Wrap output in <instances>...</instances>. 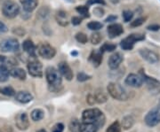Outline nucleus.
I'll return each instance as SVG.
<instances>
[{
  "mask_svg": "<svg viewBox=\"0 0 160 132\" xmlns=\"http://www.w3.org/2000/svg\"><path fill=\"white\" fill-rule=\"evenodd\" d=\"M82 120L84 122H93L101 128L104 125L106 119L101 110L98 108H90L83 112Z\"/></svg>",
  "mask_w": 160,
  "mask_h": 132,
  "instance_id": "obj_1",
  "label": "nucleus"
},
{
  "mask_svg": "<svg viewBox=\"0 0 160 132\" xmlns=\"http://www.w3.org/2000/svg\"><path fill=\"white\" fill-rule=\"evenodd\" d=\"M93 96H94V98H95V101H96V103L103 104L107 101V97H106V95L103 93L102 91L98 90L97 92L94 93V95H93Z\"/></svg>",
  "mask_w": 160,
  "mask_h": 132,
  "instance_id": "obj_28",
  "label": "nucleus"
},
{
  "mask_svg": "<svg viewBox=\"0 0 160 132\" xmlns=\"http://www.w3.org/2000/svg\"><path fill=\"white\" fill-rule=\"evenodd\" d=\"M58 71L60 72V74L63 76L64 78H66V80L71 81L73 79V71L71 70L69 64L66 62H61L58 64Z\"/></svg>",
  "mask_w": 160,
  "mask_h": 132,
  "instance_id": "obj_14",
  "label": "nucleus"
},
{
  "mask_svg": "<svg viewBox=\"0 0 160 132\" xmlns=\"http://www.w3.org/2000/svg\"><path fill=\"white\" fill-rule=\"evenodd\" d=\"M94 4H99V5H105V0H87L86 5L87 6H92Z\"/></svg>",
  "mask_w": 160,
  "mask_h": 132,
  "instance_id": "obj_41",
  "label": "nucleus"
},
{
  "mask_svg": "<svg viewBox=\"0 0 160 132\" xmlns=\"http://www.w3.org/2000/svg\"><path fill=\"white\" fill-rule=\"evenodd\" d=\"M117 49V45L115 44H111V43H104L102 47L100 48V52H111L115 51Z\"/></svg>",
  "mask_w": 160,
  "mask_h": 132,
  "instance_id": "obj_29",
  "label": "nucleus"
},
{
  "mask_svg": "<svg viewBox=\"0 0 160 132\" xmlns=\"http://www.w3.org/2000/svg\"><path fill=\"white\" fill-rule=\"evenodd\" d=\"M122 127L118 121H114L109 126V128L106 130V132H121Z\"/></svg>",
  "mask_w": 160,
  "mask_h": 132,
  "instance_id": "obj_33",
  "label": "nucleus"
},
{
  "mask_svg": "<svg viewBox=\"0 0 160 132\" xmlns=\"http://www.w3.org/2000/svg\"><path fill=\"white\" fill-rule=\"evenodd\" d=\"M118 19V17L116 16V15H113V14H111V15H109V17L107 18L106 20H105V21L106 22H112V21H115L116 20Z\"/></svg>",
  "mask_w": 160,
  "mask_h": 132,
  "instance_id": "obj_49",
  "label": "nucleus"
},
{
  "mask_svg": "<svg viewBox=\"0 0 160 132\" xmlns=\"http://www.w3.org/2000/svg\"><path fill=\"white\" fill-rule=\"evenodd\" d=\"M14 98L15 100L20 102L22 104H27L32 101L33 99V96L28 92H19L14 95Z\"/></svg>",
  "mask_w": 160,
  "mask_h": 132,
  "instance_id": "obj_17",
  "label": "nucleus"
},
{
  "mask_svg": "<svg viewBox=\"0 0 160 132\" xmlns=\"http://www.w3.org/2000/svg\"><path fill=\"white\" fill-rule=\"evenodd\" d=\"M102 24L99 21H90L87 24V28L92 30V31H98V30L102 29Z\"/></svg>",
  "mask_w": 160,
  "mask_h": 132,
  "instance_id": "obj_34",
  "label": "nucleus"
},
{
  "mask_svg": "<svg viewBox=\"0 0 160 132\" xmlns=\"http://www.w3.org/2000/svg\"><path fill=\"white\" fill-rule=\"evenodd\" d=\"M123 60H124L123 55L120 52H116L109 57V60H108V66L110 69L116 70L119 68Z\"/></svg>",
  "mask_w": 160,
  "mask_h": 132,
  "instance_id": "obj_15",
  "label": "nucleus"
},
{
  "mask_svg": "<svg viewBox=\"0 0 160 132\" xmlns=\"http://www.w3.org/2000/svg\"><path fill=\"white\" fill-rule=\"evenodd\" d=\"M140 55L142 56L143 59H145L147 62L150 64H156L159 61L160 57L157 52H153L149 49H141L139 51Z\"/></svg>",
  "mask_w": 160,
  "mask_h": 132,
  "instance_id": "obj_11",
  "label": "nucleus"
},
{
  "mask_svg": "<svg viewBox=\"0 0 160 132\" xmlns=\"http://www.w3.org/2000/svg\"><path fill=\"white\" fill-rule=\"evenodd\" d=\"M125 82H126V85L132 87V88H140L143 84V79L140 75L130 74V75H127Z\"/></svg>",
  "mask_w": 160,
  "mask_h": 132,
  "instance_id": "obj_13",
  "label": "nucleus"
},
{
  "mask_svg": "<svg viewBox=\"0 0 160 132\" xmlns=\"http://www.w3.org/2000/svg\"><path fill=\"white\" fill-rule=\"evenodd\" d=\"M144 121L149 127H154L160 123V105L149 111L145 116Z\"/></svg>",
  "mask_w": 160,
  "mask_h": 132,
  "instance_id": "obj_8",
  "label": "nucleus"
},
{
  "mask_svg": "<svg viewBox=\"0 0 160 132\" xmlns=\"http://www.w3.org/2000/svg\"><path fill=\"white\" fill-rule=\"evenodd\" d=\"M55 20L59 25H61L62 27H66L69 25V21H68V14L66 12L58 11L55 14Z\"/></svg>",
  "mask_w": 160,
  "mask_h": 132,
  "instance_id": "obj_20",
  "label": "nucleus"
},
{
  "mask_svg": "<svg viewBox=\"0 0 160 132\" xmlns=\"http://www.w3.org/2000/svg\"><path fill=\"white\" fill-rule=\"evenodd\" d=\"M77 78H78V82H86V81L87 80H90L92 78V76L86 74L85 72H79V73L78 74Z\"/></svg>",
  "mask_w": 160,
  "mask_h": 132,
  "instance_id": "obj_38",
  "label": "nucleus"
},
{
  "mask_svg": "<svg viewBox=\"0 0 160 132\" xmlns=\"http://www.w3.org/2000/svg\"><path fill=\"white\" fill-rule=\"evenodd\" d=\"M49 14V9L46 7V6H43L42 8H40L39 11L38 12V16L40 18V19H46L47 16Z\"/></svg>",
  "mask_w": 160,
  "mask_h": 132,
  "instance_id": "obj_36",
  "label": "nucleus"
},
{
  "mask_svg": "<svg viewBox=\"0 0 160 132\" xmlns=\"http://www.w3.org/2000/svg\"><path fill=\"white\" fill-rule=\"evenodd\" d=\"M158 105H160V100H159V103H158Z\"/></svg>",
  "mask_w": 160,
  "mask_h": 132,
  "instance_id": "obj_54",
  "label": "nucleus"
},
{
  "mask_svg": "<svg viewBox=\"0 0 160 132\" xmlns=\"http://www.w3.org/2000/svg\"><path fill=\"white\" fill-rule=\"evenodd\" d=\"M7 31H8V28L6 27V24L0 21V35L5 34Z\"/></svg>",
  "mask_w": 160,
  "mask_h": 132,
  "instance_id": "obj_46",
  "label": "nucleus"
},
{
  "mask_svg": "<svg viewBox=\"0 0 160 132\" xmlns=\"http://www.w3.org/2000/svg\"><path fill=\"white\" fill-rule=\"evenodd\" d=\"M29 74L33 77H42L43 76V66L38 60H31L28 63Z\"/></svg>",
  "mask_w": 160,
  "mask_h": 132,
  "instance_id": "obj_10",
  "label": "nucleus"
},
{
  "mask_svg": "<svg viewBox=\"0 0 160 132\" xmlns=\"http://www.w3.org/2000/svg\"><path fill=\"white\" fill-rule=\"evenodd\" d=\"M0 132H12V128L10 125H3L0 128Z\"/></svg>",
  "mask_w": 160,
  "mask_h": 132,
  "instance_id": "obj_48",
  "label": "nucleus"
},
{
  "mask_svg": "<svg viewBox=\"0 0 160 132\" xmlns=\"http://www.w3.org/2000/svg\"><path fill=\"white\" fill-rule=\"evenodd\" d=\"M93 12H94V14L98 16V17H102L103 14H104V11H103V9H102L101 7H97V8H95L94 10H93Z\"/></svg>",
  "mask_w": 160,
  "mask_h": 132,
  "instance_id": "obj_45",
  "label": "nucleus"
},
{
  "mask_svg": "<svg viewBox=\"0 0 160 132\" xmlns=\"http://www.w3.org/2000/svg\"><path fill=\"white\" fill-rule=\"evenodd\" d=\"M10 75L12 76L13 78H17L20 80H25L27 75L26 72L24 71V69L21 68H13L10 70Z\"/></svg>",
  "mask_w": 160,
  "mask_h": 132,
  "instance_id": "obj_23",
  "label": "nucleus"
},
{
  "mask_svg": "<svg viewBox=\"0 0 160 132\" xmlns=\"http://www.w3.org/2000/svg\"><path fill=\"white\" fill-rule=\"evenodd\" d=\"M76 40L78 41V43H81V44L85 45V44L87 43V41H88V37H87V35L85 33L78 32V33L76 34Z\"/></svg>",
  "mask_w": 160,
  "mask_h": 132,
  "instance_id": "obj_35",
  "label": "nucleus"
},
{
  "mask_svg": "<svg viewBox=\"0 0 160 132\" xmlns=\"http://www.w3.org/2000/svg\"><path fill=\"white\" fill-rule=\"evenodd\" d=\"M86 102H87V104H89L90 106L94 105V103H96L94 96H93V95H92V94L87 95V96H86Z\"/></svg>",
  "mask_w": 160,
  "mask_h": 132,
  "instance_id": "obj_43",
  "label": "nucleus"
},
{
  "mask_svg": "<svg viewBox=\"0 0 160 132\" xmlns=\"http://www.w3.org/2000/svg\"><path fill=\"white\" fill-rule=\"evenodd\" d=\"M145 21H146V18H138L136 20H134L133 21H132L131 22V27L132 28H137V27H140V26H142L143 23L145 22Z\"/></svg>",
  "mask_w": 160,
  "mask_h": 132,
  "instance_id": "obj_39",
  "label": "nucleus"
},
{
  "mask_svg": "<svg viewBox=\"0 0 160 132\" xmlns=\"http://www.w3.org/2000/svg\"><path fill=\"white\" fill-rule=\"evenodd\" d=\"M10 75V71L5 65H0V83L6 82Z\"/></svg>",
  "mask_w": 160,
  "mask_h": 132,
  "instance_id": "obj_24",
  "label": "nucleus"
},
{
  "mask_svg": "<svg viewBox=\"0 0 160 132\" xmlns=\"http://www.w3.org/2000/svg\"><path fill=\"white\" fill-rule=\"evenodd\" d=\"M76 11L79 13L82 17L89 18L90 13H89V9L86 6H78L76 7Z\"/></svg>",
  "mask_w": 160,
  "mask_h": 132,
  "instance_id": "obj_30",
  "label": "nucleus"
},
{
  "mask_svg": "<svg viewBox=\"0 0 160 132\" xmlns=\"http://www.w3.org/2000/svg\"><path fill=\"white\" fill-rule=\"evenodd\" d=\"M133 123H134V119L132 117L131 115H126L122 120L121 127L124 130H129V129H131L132 127Z\"/></svg>",
  "mask_w": 160,
  "mask_h": 132,
  "instance_id": "obj_25",
  "label": "nucleus"
},
{
  "mask_svg": "<svg viewBox=\"0 0 160 132\" xmlns=\"http://www.w3.org/2000/svg\"><path fill=\"white\" fill-rule=\"evenodd\" d=\"M38 52L40 57L45 59H52L56 54V50L47 43L41 44L38 48Z\"/></svg>",
  "mask_w": 160,
  "mask_h": 132,
  "instance_id": "obj_9",
  "label": "nucleus"
},
{
  "mask_svg": "<svg viewBox=\"0 0 160 132\" xmlns=\"http://www.w3.org/2000/svg\"><path fill=\"white\" fill-rule=\"evenodd\" d=\"M71 55H73V56H77V55H78V52H71Z\"/></svg>",
  "mask_w": 160,
  "mask_h": 132,
  "instance_id": "obj_51",
  "label": "nucleus"
},
{
  "mask_svg": "<svg viewBox=\"0 0 160 132\" xmlns=\"http://www.w3.org/2000/svg\"><path fill=\"white\" fill-rule=\"evenodd\" d=\"M145 36L141 34H132L129 35L127 37L124 38L120 42V47L125 51H131L132 50L134 44L138 41L144 40Z\"/></svg>",
  "mask_w": 160,
  "mask_h": 132,
  "instance_id": "obj_7",
  "label": "nucleus"
},
{
  "mask_svg": "<svg viewBox=\"0 0 160 132\" xmlns=\"http://www.w3.org/2000/svg\"><path fill=\"white\" fill-rule=\"evenodd\" d=\"M38 132H43V130H40Z\"/></svg>",
  "mask_w": 160,
  "mask_h": 132,
  "instance_id": "obj_52",
  "label": "nucleus"
},
{
  "mask_svg": "<svg viewBox=\"0 0 160 132\" xmlns=\"http://www.w3.org/2000/svg\"><path fill=\"white\" fill-rule=\"evenodd\" d=\"M122 15H123L125 22H129V21H131L133 17V12L130 10H126V11L123 12Z\"/></svg>",
  "mask_w": 160,
  "mask_h": 132,
  "instance_id": "obj_37",
  "label": "nucleus"
},
{
  "mask_svg": "<svg viewBox=\"0 0 160 132\" xmlns=\"http://www.w3.org/2000/svg\"><path fill=\"white\" fill-rule=\"evenodd\" d=\"M15 125L20 130H26L29 127V121L28 115L26 113H22L15 117Z\"/></svg>",
  "mask_w": 160,
  "mask_h": 132,
  "instance_id": "obj_12",
  "label": "nucleus"
},
{
  "mask_svg": "<svg viewBox=\"0 0 160 132\" xmlns=\"http://www.w3.org/2000/svg\"><path fill=\"white\" fill-rule=\"evenodd\" d=\"M63 130H64V125L61 122L56 123L52 128V132H63Z\"/></svg>",
  "mask_w": 160,
  "mask_h": 132,
  "instance_id": "obj_40",
  "label": "nucleus"
},
{
  "mask_svg": "<svg viewBox=\"0 0 160 132\" xmlns=\"http://www.w3.org/2000/svg\"><path fill=\"white\" fill-rule=\"evenodd\" d=\"M2 12L5 17L13 19L20 13V7L14 1L6 0L2 6Z\"/></svg>",
  "mask_w": 160,
  "mask_h": 132,
  "instance_id": "obj_4",
  "label": "nucleus"
},
{
  "mask_svg": "<svg viewBox=\"0 0 160 132\" xmlns=\"http://www.w3.org/2000/svg\"><path fill=\"white\" fill-rule=\"evenodd\" d=\"M46 78L52 90H58L59 87L62 86V76L58 69L54 68L53 67H48L46 69Z\"/></svg>",
  "mask_w": 160,
  "mask_h": 132,
  "instance_id": "obj_2",
  "label": "nucleus"
},
{
  "mask_svg": "<svg viewBox=\"0 0 160 132\" xmlns=\"http://www.w3.org/2000/svg\"><path fill=\"white\" fill-rule=\"evenodd\" d=\"M0 93L6 96H14L16 94V92L14 91V89L11 86H6V87H0Z\"/></svg>",
  "mask_w": 160,
  "mask_h": 132,
  "instance_id": "obj_31",
  "label": "nucleus"
},
{
  "mask_svg": "<svg viewBox=\"0 0 160 132\" xmlns=\"http://www.w3.org/2000/svg\"><path fill=\"white\" fill-rule=\"evenodd\" d=\"M100 128L93 122H84L80 125L79 132H97Z\"/></svg>",
  "mask_w": 160,
  "mask_h": 132,
  "instance_id": "obj_22",
  "label": "nucleus"
},
{
  "mask_svg": "<svg viewBox=\"0 0 160 132\" xmlns=\"http://www.w3.org/2000/svg\"><path fill=\"white\" fill-rule=\"evenodd\" d=\"M22 50L30 57H36V46L30 39H27L23 42Z\"/></svg>",
  "mask_w": 160,
  "mask_h": 132,
  "instance_id": "obj_18",
  "label": "nucleus"
},
{
  "mask_svg": "<svg viewBox=\"0 0 160 132\" xmlns=\"http://www.w3.org/2000/svg\"><path fill=\"white\" fill-rule=\"evenodd\" d=\"M108 34L110 38H115L117 36H119L120 35H122L124 33V29L123 26L121 24L118 23H113L110 24L108 27Z\"/></svg>",
  "mask_w": 160,
  "mask_h": 132,
  "instance_id": "obj_16",
  "label": "nucleus"
},
{
  "mask_svg": "<svg viewBox=\"0 0 160 132\" xmlns=\"http://www.w3.org/2000/svg\"><path fill=\"white\" fill-rule=\"evenodd\" d=\"M43 132H46V130H43Z\"/></svg>",
  "mask_w": 160,
  "mask_h": 132,
  "instance_id": "obj_53",
  "label": "nucleus"
},
{
  "mask_svg": "<svg viewBox=\"0 0 160 132\" xmlns=\"http://www.w3.org/2000/svg\"><path fill=\"white\" fill-rule=\"evenodd\" d=\"M13 34H15L16 35H19V36H23L26 31L22 29V28H15V29L12 30Z\"/></svg>",
  "mask_w": 160,
  "mask_h": 132,
  "instance_id": "obj_42",
  "label": "nucleus"
},
{
  "mask_svg": "<svg viewBox=\"0 0 160 132\" xmlns=\"http://www.w3.org/2000/svg\"><path fill=\"white\" fill-rule=\"evenodd\" d=\"M20 49V43L16 38L9 37L0 42V51L2 52H15Z\"/></svg>",
  "mask_w": 160,
  "mask_h": 132,
  "instance_id": "obj_6",
  "label": "nucleus"
},
{
  "mask_svg": "<svg viewBox=\"0 0 160 132\" xmlns=\"http://www.w3.org/2000/svg\"><path fill=\"white\" fill-rule=\"evenodd\" d=\"M6 59H7V58H6V56H3V55H0V63H2V64L5 63V62H6Z\"/></svg>",
  "mask_w": 160,
  "mask_h": 132,
  "instance_id": "obj_50",
  "label": "nucleus"
},
{
  "mask_svg": "<svg viewBox=\"0 0 160 132\" xmlns=\"http://www.w3.org/2000/svg\"><path fill=\"white\" fill-rule=\"evenodd\" d=\"M89 60L92 63L93 67L98 68L102 62V52H101L100 51L99 52L92 51L90 57H89Z\"/></svg>",
  "mask_w": 160,
  "mask_h": 132,
  "instance_id": "obj_21",
  "label": "nucleus"
},
{
  "mask_svg": "<svg viewBox=\"0 0 160 132\" xmlns=\"http://www.w3.org/2000/svg\"><path fill=\"white\" fill-rule=\"evenodd\" d=\"M140 75L142 77L143 82H145L146 86L148 88L149 92L153 94V95H158L160 93V82L157 80L154 77H150L149 75H147L143 70H141Z\"/></svg>",
  "mask_w": 160,
  "mask_h": 132,
  "instance_id": "obj_5",
  "label": "nucleus"
},
{
  "mask_svg": "<svg viewBox=\"0 0 160 132\" xmlns=\"http://www.w3.org/2000/svg\"><path fill=\"white\" fill-rule=\"evenodd\" d=\"M107 90L109 94L115 99L120 100V101H126L129 98L128 93L117 82H110L107 87Z\"/></svg>",
  "mask_w": 160,
  "mask_h": 132,
  "instance_id": "obj_3",
  "label": "nucleus"
},
{
  "mask_svg": "<svg viewBox=\"0 0 160 132\" xmlns=\"http://www.w3.org/2000/svg\"><path fill=\"white\" fill-rule=\"evenodd\" d=\"M82 22V19L79 17H77V16H74V17H72L71 19V23L74 25V26H78V25H79Z\"/></svg>",
  "mask_w": 160,
  "mask_h": 132,
  "instance_id": "obj_47",
  "label": "nucleus"
},
{
  "mask_svg": "<svg viewBox=\"0 0 160 132\" xmlns=\"http://www.w3.org/2000/svg\"><path fill=\"white\" fill-rule=\"evenodd\" d=\"M147 29L149 31H158L160 30V25L158 24H151L147 27Z\"/></svg>",
  "mask_w": 160,
  "mask_h": 132,
  "instance_id": "obj_44",
  "label": "nucleus"
},
{
  "mask_svg": "<svg viewBox=\"0 0 160 132\" xmlns=\"http://www.w3.org/2000/svg\"><path fill=\"white\" fill-rule=\"evenodd\" d=\"M80 125L81 123L79 122V121L78 119H72L70 122H69V129L70 132H79L80 130Z\"/></svg>",
  "mask_w": 160,
  "mask_h": 132,
  "instance_id": "obj_27",
  "label": "nucleus"
},
{
  "mask_svg": "<svg viewBox=\"0 0 160 132\" xmlns=\"http://www.w3.org/2000/svg\"><path fill=\"white\" fill-rule=\"evenodd\" d=\"M30 116H31V119L34 121H39L44 118V116H45V112L42 109L37 108V109H34L31 112Z\"/></svg>",
  "mask_w": 160,
  "mask_h": 132,
  "instance_id": "obj_26",
  "label": "nucleus"
},
{
  "mask_svg": "<svg viewBox=\"0 0 160 132\" xmlns=\"http://www.w3.org/2000/svg\"><path fill=\"white\" fill-rule=\"evenodd\" d=\"M23 10L27 12H31L37 8L38 5V0H21Z\"/></svg>",
  "mask_w": 160,
  "mask_h": 132,
  "instance_id": "obj_19",
  "label": "nucleus"
},
{
  "mask_svg": "<svg viewBox=\"0 0 160 132\" xmlns=\"http://www.w3.org/2000/svg\"><path fill=\"white\" fill-rule=\"evenodd\" d=\"M102 39V36L99 32H94L90 36V42H91L92 45H99L101 43Z\"/></svg>",
  "mask_w": 160,
  "mask_h": 132,
  "instance_id": "obj_32",
  "label": "nucleus"
}]
</instances>
